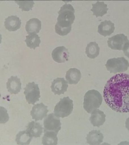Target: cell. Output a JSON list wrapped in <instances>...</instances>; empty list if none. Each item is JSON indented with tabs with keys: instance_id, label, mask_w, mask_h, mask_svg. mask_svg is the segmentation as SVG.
Returning <instances> with one entry per match:
<instances>
[{
	"instance_id": "obj_1",
	"label": "cell",
	"mask_w": 129,
	"mask_h": 145,
	"mask_svg": "<svg viewBox=\"0 0 129 145\" xmlns=\"http://www.w3.org/2000/svg\"><path fill=\"white\" fill-rule=\"evenodd\" d=\"M106 103L114 111L129 112V75L119 73L109 79L103 92Z\"/></svg>"
},
{
	"instance_id": "obj_2",
	"label": "cell",
	"mask_w": 129,
	"mask_h": 145,
	"mask_svg": "<svg viewBox=\"0 0 129 145\" xmlns=\"http://www.w3.org/2000/svg\"><path fill=\"white\" fill-rule=\"evenodd\" d=\"M75 10L71 5L66 3L61 8L58 12L59 16L56 27L63 28H71V25L75 19Z\"/></svg>"
},
{
	"instance_id": "obj_3",
	"label": "cell",
	"mask_w": 129,
	"mask_h": 145,
	"mask_svg": "<svg viewBox=\"0 0 129 145\" xmlns=\"http://www.w3.org/2000/svg\"><path fill=\"white\" fill-rule=\"evenodd\" d=\"M102 101V95L98 91L94 89L89 90L84 96V108L88 113H92L100 107Z\"/></svg>"
},
{
	"instance_id": "obj_4",
	"label": "cell",
	"mask_w": 129,
	"mask_h": 145,
	"mask_svg": "<svg viewBox=\"0 0 129 145\" xmlns=\"http://www.w3.org/2000/svg\"><path fill=\"white\" fill-rule=\"evenodd\" d=\"M73 105L72 100L69 97H64L61 99L54 108V114L57 117L64 118L71 114L73 110Z\"/></svg>"
},
{
	"instance_id": "obj_5",
	"label": "cell",
	"mask_w": 129,
	"mask_h": 145,
	"mask_svg": "<svg viewBox=\"0 0 129 145\" xmlns=\"http://www.w3.org/2000/svg\"><path fill=\"white\" fill-rule=\"evenodd\" d=\"M105 66L111 73L124 72L129 67L128 61L124 57L113 58L108 60Z\"/></svg>"
},
{
	"instance_id": "obj_6",
	"label": "cell",
	"mask_w": 129,
	"mask_h": 145,
	"mask_svg": "<svg viewBox=\"0 0 129 145\" xmlns=\"http://www.w3.org/2000/svg\"><path fill=\"white\" fill-rule=\"evenodd\" d=\"M26 99L28 104L34 105L41 97L39 85L34 82L29 83L24 88Z\"/></svg>"
},
{
	"instance_id": "obj_7",
	"label": "cell",
	"mask_w": 129,
	"mask_h": 145,
	"mask_svg": "<svg viewBox=\"0 0 129 145\" xmlns=\"http://www.w3.org/2000/svg\"><path fill=\"white\" fill-rule=\"evenodd\" d=\"M61 125L59 117L53 113L50 114L44 120V131H53L58 134L61 129Z\"/></svg>"
},
{
	"instance_id": "obj_8",
	"label": "cell",
	"mask_w": 129,
	"mask_h": 145,
	"mask_svg": "<svg viewBox=\"0 0 129 145\" xmlns=\"http://www.w3.org/2000/svg\"><path fill=\"white\" fill-rule=\"evenodd\" d=\"M129 42L127 36L124 34H119L109 38L107 41L108 46L112 49L121 50L124 44Z\"/></svg>"
},
{
	"instance_id": "obj_9",
	"label": "cell",
	"mask_w": 129,
	"mask_h": 145,
	"mask_svg": "<svg viewBox=\"0 0 129 145\" xmlns=\"http://www.w3.org/2000/svg\"><path fill=\"white\" fill-rule=\"evenodd\" d=\"M69 52L64 46L57 47L53 50L52 53V59L56 62L61 63L65 62L69 58Z\"/></svg>"
},
{
	"instance_id": "obj_10",
	"label": "cell",
	"mask_w": 129,
	"mask_h": 145,
	"mask_svg": "<svg viewBox=\"0 0 129 145\" xmlns=\"http://www.w3.org/2000/svg\"><path fill=\"white\" fill-rule=\"evenodd\" d=\"M67 82L64 78H57L52 82L51 90L55 95L63 94L67 91Z\"/></svg>"
},
{
	"instance_id": "obj_11",
	"label": "cell",
	"mask_w": 129,
	"mask_h": 145,
	"mask_svg": "<svg viewBox=\"0 0 129 145\" xmlns=\"http://www.w3.org/2000/svg\"><path fill=\"white\" fill-rule=\"evenodd\" d=\"M48 112V107L41 103L34 105L31 111V115L35 121H39L46 117Z\"/></svg>"
},
{
	"instance_id": "obj_12",
	"label": "cell",
	"mask_w": 129,
	"mask_h": 145,
	"mask_svg": "<svg viewBox=\"0 0 129 145\" xmlns=\"http://www.w3.org/2000/svg\"><path fill=\"white\" fill-rule=\"evenodd\" d=\"M21 86L20 79L17 76H11L7 83V88L11 94H18L21 90Z\"/></svg>"
},
{
	"instance_id": "obj_13",
	"label": "cell",
	"mask_w": 129,
	"mask_h": 145,
	"mask_svg": "<svg viewBox=\"0 0 129 145\" xmlns=\"http://www.w3.org/2000/svg\"><path fill=\"white\" fill-rule=\"evenodd\" d=\"M105 114L103 111L96 109L92 112L90 121L94 126L99 127L105 122Z\"/></svg>"
},
{
	"instance_id": "obj_14",
	"label": "cell",
	"mask_w": 129,
	"mask_h": 145,
	"mask_svg": "<svg viewBox=\"0 0 129 145\" xmlns=\"http://www.w3.org/2000/svg\"><path fill=\"white\" fill-rule=\"evenodd\" d=\"M114 24L110 21L105 20L98 25V32L102 36L106 37L113 33L115 30Z\"/></svg>"
},
{
	"instance_id": "obj_15",
	"label": "cell",
	"mask_w": 129,
	"mask_h": 145,
	"mask_svg": "<svg viewBox=\"0 0 129 145\" xmlns=\"http://www.w3.org/2000/svg\"><path fill=\"white\" fill-rule=\"evenodd\" d=\"M21 20L16 16H9L5 19V26L9 31H16L21 27Z\"/></svg>"
},
{
	"instance_id": "obj_16",
	"label": "cell",
	"mask_w": 129,
	"mask_h": 145,
	"mask_svg": "<svg viewBox=\"0 0 129 145\" xmlns=\"http://www.w3.org/2000/svg\"><path fill=\"white\" fill-rule=\"evenodd\" d=\"M41 22L37 18H32L27 22L26 29L29 34H37L41 29Z\"/></svg>"
},
{
	"instance_id": "obj_17",
	"label": "cell",
	"mask_w": 129,
	"mask_h": 145,
	"mask_svg": "<svg viewBox=\"0 0 129 145\" xmlns=\"http://www.w3.org/2000/svg\"><path fill=\"white\" fill-rule=\"evenodd\" d=\"M26 127V131L31 136L35 138L41 137L43 132V128L41 125L34 121L29 123Z\"/></svg>"
},
{
	"instance_id": "obj_18",
	"label": "cell",
	"mask_w": 129,
	"mask_h": 145,
	"mask_svg": "<svg viewBox=\"0 0 129 145\" xmlns=\"http://www.w3.org/2000/svg\"><path fill=\"white\" fill-rule=\"evenodd\" d=\"M82 78L80 70L76 68L70 69L66 74L67 82L69 84H77Z\"/></svg>"
},
{
	"instance_id": "obj_19",
	"label": "cell",
	"mask_w": 129,
	"mask_h": 145,
	"mask_svg": "<svg viewBox=\"0 0 129 145\" xmlns=\"http://www.w3.org/2000/svg\"><path fill=\"white\" fill-rule=\"evenodd\" d=\"M103 134L99 131L93 130L88 134L87 143L89 145H100L103 142Z\"/></svg>"
},
{
	"instance_id": "obj_20",
	"label": "cell",
	"mask_w": 129,
	"mask_h": 145,
	"mask_svg": "<svg viewBox=\"0 0 129 145\" xmlns=\"http://www.w3.org/2000/svg\"><path fill=\"white\" fill-rule=\"evenodd\" d=\"M92 8L91 10L93 13V16L96 17H103L106 14L108 10L107 5L104 2H97L96 3L92 5Z\"/></svg>"
},
{
	"instance_id": "obj_21",
	"label": "cell",
	"mask_w": 129,
	"mask_h": 145,
	"mask_svg": "<svg viewBox=\"0 0 129 145\" xmlns=\"http://www.w3.org/2000/svg\"><path fill=\"white\" fill-rule=\"evenodd\" d=\"M42 144L44 145H56L58 143L57 133L53 131H44Z\"/></svg>"
},
{
	"instance_id": "obj_22",
	"label": "cell",
	"mask_w": 129,
	"mask_h": 145,
	"mask_svg": "<svg viewBox=\"0 0 129 145\" xmlns=\"http://www.w3.org/2000/svg\"><path fill=\"white\" fill-rule=\"evenodd\" d=\"M100 52V48L96 42H90L88 44L86 48V53L90 59H95L98 57Z\"/></svg>"
},
{
	"instance_id": "obj_23",
	"label": "cell",
	"mask_w": 129,
	"mask_h": 145,
	"mask_svg": "<svg viewBox=\"0 0 129 145\" xmlns=\"http://www.w3.org/2000/svg\"><path fill=\"white\" fill-rule=\"evenodd\" d=\"M32 137L26 131H24L18 133L16 136V141L18 145H29Z\"/></svg>"
},
{
	"instance_id": "obj_24",
	"label": "cell",
	"mask_w": 129,
	"mask_h": 145,
	"mask_svg": "<svg viewBox=\"0 0 129 145\" xmlns=\"http://www.w3.org/2000/svg\"><path fill=\"white\" fill-rule=\"evenodd\" d=\"M25 41L27 46L30 48L35 49L36 48L40 46L41 39L39 35L36 34H30L26 36Z\"/></svg>"
},
{
	"instance_id": "obj_25",
	"label": "cell",
	"mask_w": 129,
	"mask_h": 145,
	"mask_svg": "<svg viewBox=\"0 0 129 145\" xmlns=\"http://www.w3.org/2000/svg\"><path fill=\"white\" fill-rule=\"evenodd\" d=\"M15 2L23 11H28L31 10L34 4V2L32 1H16Z\"/></svg>"
},
{
	"instance_id": "obj_26",
	"label": "cell",
	"mask_w": 129,
	"mask_h": 145,
	"mask_svg": "<svg viewBox=\"0 0 129 145\" xmlns=\"http://www.w3.org/2000/svg\"><path fill=\"white\" fill-rule=\"evenodd\" d=\"M1 110V120L0 123L1 124H5L9 120V116L7 113V110L3 107H0Z\"/></svg>"
},
{
	"instance_id": "obj_27",
	"label": "cell",
	"mask_w": 129,
	"mask_h": 145,
	"mask_svg": "<svg viewBox=\"0 0 129 145\" xmlns=\"http://www.w3.org/2000/svg\"><path fill=\"white\" fill-rule=\"evenodd\" d=\"M122 50L124 51V54L129 58V41L124 44Z\"/></svg>"
},
{
	"instance_id": "obj_28",
	"label": "cell",
	"mask_w": 129,
	"mask_h": 145,
	"mask_svg": "<svg viewBox=\"0 0 129 145\" xmlns=\"http://www.w3.org/2000/svg\"><path fill=\"white\" fill-rule=\"evenodd\" d=\"M126 127L129 131V117L127 119L126 122Z\"/></svg>"
}]
</instances>
